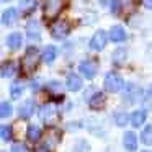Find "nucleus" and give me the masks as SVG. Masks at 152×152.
<instances>
[{
    "label": "nucleus",
    "instance_id": "obj_29",
    "mask_svg": "<svg viewBox=\"0 0 152 152\" xmlns=\"http://www.w3.org/2000/svg\"><path fill=\"white\" fill-rule=\"evenodd\" d=\"M142 4H144V7H145V8L152 10V0H142Z\"/></svg>",
    "mask_w": 152,
    "mask_h": 152
},
{
    "label": "nucleus",
    "instance_id": "obj_11",
    "mask_svg": "<svg viewBox=\"0 0 152 152\" xmlns=\"http://www.w3.org/2000/svg\"><path fill=\"white\" fill-rule=\"evenodd\" d=\"M105 103H106V96H105V93H102V92H96L95 95L88 100V105H90V108H92V110L103 108Z\"/></svg>",
    "mask_w": 152,
    "mask_h": 152
},
{
    "label": "nucleus",
    "instance_id": "obj_25",
    "mask_svg": "<svg viewBox=\"0 0 152 152\" xmlns=\"http://www.w3.org/2000/svg\"><path fill=\"white\" fill-rule=\"evenodd\" d=\"M12 113H13V106L8 102H2V105H0V116L2 118H8V116H12Z\"/></svg>",
    "mask_w": 152,
    "mask_h": 152
},
{
    "label": "nucleus",
    "instance_id": "obj_12",
    "mask_svg": "<svg viewBox=\"0 0 152 152\" xmlns=\"http://www.w3.org/2000/svg\"><path fill=\"white\" fill-rule=\"evenodd\" d=\"M67 88L70 90V92H79L80 88H82V79H80L77 74H70L69 77H67Z\"/></svg>",
    "mask_w": 152,
    "mask_h": 152
},
{
    "label": "nucleus",
    "instance_id": "obj_16",
    "mask_svg": "<svg viewBox=\"0 0 152 152\" xmlns=\"http://www.w3.org/2000/svg\"><path fill=\"white\" fill-rule=\"evenodd\" d=\"M126 57H128V53H126V49L119 48V49H116L115 53H113L111 59H113V64H116V66H123V64L126 62Z\"/></svg>",
    "mask_w": 152,
    "mask_h": 152
},
{
    "label": "nucleus",
    "instance_id": "obj_23",
    "mask_svg": "<svg viewBox=\"0 0 152 152\" xmlns=\"http://www.w3.org/2000/svg\"><path fill=\"white\" fill-rule=\"evenodd\" d=\"M141 141L145 145H152V126H145L144 131L141 132Z\"/></svg>",
    "mask_w": 152,
    "mask_h": 152
},
{
    "label": "nucleus",
    "instance_id": "obj_33",
    "mask_svg": "<svg viewBox=\"0 0 152 152\" xmlns=\"http://www.w3.org/2000/svg\"><path fill=\"white\" fill-rule=\"evenodd\" d=\"M2 2H8V0H2Z\"/></svg>",
    "mask_w": 152,
    "mask_h": 152
},
{
    "label": "nucleus",
    "instance_id": "obj_30",
    "mask_svg": "<svg viewBox=\"0 0 152 152\" xmlns=\"http://www.w3.org/2000/svg\"><path fill=\"white\" fill-rule=\"evenodd\" d=\"M98 2H100V5H106V4H108V0H98Z\"/></svg>",
    "mask_w": 152,
    "mask_h": 152
},
{
    "label": "nucleus",
    "instance_id": "obj_5",
    "mask_svg": "<svg viewBox=\"0 0 152 152\" xmlns=\"http://www.w3.org/2000/svg\"><path fill=\"white\" fill-rule=\"evenodd\" d=\"M106 39H108L106 33H105L103 30H98V31H96V33L92 36V39H90V48H92L93 51H102V49H105Z\"/></svg>",
    "mask_w": 152,
    "mask_h": 152
},
{
    "label": "nucleus",
    "instance_id": "obj_27",
    "mask_svg": "<svg viewBox=\"0 0 152 152\" xmlns=\"http://www.w3.org/2000/svg\"><path fill=\"white\" fill-rule=\"evenodd\" d=\"M121 12V0H113L111 4V13L113 15H119Z\"/></svg>",
    "mask_w": 152,
    "mask_h": 152
},
{
    "label": "nucleus",
    "instance_id": "obj_6",
    "mask_svg": "<svg viewBox=\"0 0 152 152\" xmlns=\"http://www.w3.org/2000/svg\"><path fill=\"white\" fill-rule=\"evenodd\" d=\"M80 74H83V77L88 80H92L93 77L96 75V70H98V66H96L95 61H83L82 64L79 66Z\"/></svg>",
    "mask_w": 152,
    "mask_h": 152
},
{
    "label": "nucleus",
    "instance_id": "obj_13",
    "mask_svg": "<svg viewBox=\"0 0 152 152\" xmlns=\"http://www.w3.org/2000/svg\"><path fill=\"white\" fill-rule=\"evenodd\" d=\"M28 30V38L30 41H39L41 36H39V23L38 21H30L26 26Z\"/></svg>",
    "mask_w": 152,
    "mask_h": 152
},
{
    "label": "nucleus",
    "instance_id": "obj_18",
    "mask_svg": "<svg viewBox=\"0 0 152 152\" xmlns=\"http://www.w3.org/2000/svg\"><path fill=\"white\" fill-rule=\"evenodd\" d=\"M56 56H57L56 46H48L46 49H44V53H43V61H44V62H48V64H51V62H54Z\"/></svg>",
    "mask_w": 152,
    "mask_h": 152
},
{
    "label": "nucleus",
    "instance_id": "obj_24",
    "mask_svg": "<svg viewBox=\"0 0 152 152\" xmlns=\"http://www.w3.org/2000/svg\"><path fill=\"white\" fill-rule=\"evenodd\" d=\"M13 74H15V64L12 62V61H8V62H5L4 66H2V77H4V79L12 77Z\"/></svg>",
    "mask_w": 152,
    "mask_h": 152
},
{
    "label": "nucleus",
    "instance_id": "obj_19",
    "mask_svg": "<svg viewBox=\"0 0 152 152\" xmlns=\"http://www.w3.org/2000/svg\"><path fill=\"white\" fill-rule=\"evenodd\" d=\"M26 137L30 139V141H38V139L41 137V128L36 124H31L28 126V131H26Z\"/></svg>",
    "mask_w": 152,
    "mask_h": 152
},
{
    "label": "nucleus",
    "instance_id": "obj_8",
    "mask_svg": "<svg viewBox=\"0 0 152 152\" xmlns=\"http://www.w3.org/2000/svg\"><path fill=\"white\" fill-rule=\"evenodd\" d=\"M123 144H124V149L128 152H134L137 149V137L132 131H128L123 137Z\"/></svg>",
    "mask_w": 152,
    "mask_h": 152
},
{
    "label": "nucleus",
    "instance_id": "obj_20",
    "mask_svg": "<svg viewBox=\"0 0 152 152\" xmlns=\"http://www.w3.org/2000/svg\"><path fill=\"white\" fill-rule=\"evenodd\" d=\"M25 87L21 83V80H17V82L12 83V88H10V93H12V98H20L21 93H23Z\"/></svg>",
    "mask_w": 152,
    "mask_h": 152
},
{
    "label": "nucleus",
    "instance_id": "obj_7",
    "mask_svg": "<svg viewBox=\"0 0 152 152\" xmlns=\"http://www.w3.org/2000/svg\"><path fill=\"white\" fill-rule=\"evenodd\" d=\"M69 31H70V25L67 23V21H57V23L51 28V34H53V38H56V39L66 38L67 34H69Z\"/></svg>",
    "mask_w": 152,
    "mask_h": 152
},
{
    "label": "nucleus",
    "instance_id": "obj_14",
    "mask_svg": "<svg viewBox=\"0 0 152 152\" xmlns=\"http://www.w3.org/2000/svg\"><path fill=\"white\" fill-rule=\"evenodd\" d=\"M21 43H23V36H21L20 33H12L8 34L7 38V46L10 48V49H18V48H21Z\"/></svg>",
    "mask_w": 152,
    "mask_h": 152
},
{
    "label": "nucleus",
    "instance_id": "obj_3",
    "mask_svg": "<svg viewBox=\"0 0 152 152\" xmlns=\"http://www.w3.org/2000/svg\"><path fill=\"white\" fill-rule=\"evenodd\" d=\"M62 7H64V0H46L44 2V17L53 20L59 15Z\"/></svg>",
    "mask_w": 152,
    "mask_h": 152
},
{
    "label": "nucleus",
    "instance_id": "obj_1",
    "mask_svg": "<svg viewBox=\"0 0 152 152\" xmlns=\"http://www.w3.org/2000/svg\"><path fill=\"white\" fill-rule=\"evenodd\" d=\"M38 61H39V51L36 48H28L26 54L21 59V69L25 74H31L38 66Z\"/></svg>",
    "mask_w": 152,
    "mask_h": 152
},
{
    "label": "nucleus",
    "instance_id": "obj_31",
    "mask_svg": "<svg viewBox=\"0 0 152 152\" xmlns=\"http://www.w3.org/2000/svg\"><path fill=\"white\" fill-rule=\"evenodd\" d=\"M149 95H151V96H152V85H151V87H149Z\"/></svg>",
    "mask_w": 152,
    "mask_h": 152
},
{
    "label": "nucleus",
    "instance_id": "obj_2",
    "mask_svg": "<svg viewBox=\"0 0 152 152\" xmlns=\"http://www.w3.org/2000/svg\"><path fill=\"white\" fill-rule=\"evenodd\" d=\"M103 85H105L106 92H110V93H118L119 90L124 87V80H123V77L119 75V74L110 72V74H106Z\"/></svg>",
    "mask_w": 152,
    "mask_h": 152
},
{
    "label": "nucleus",
    "instance_id": "obj_26",
    "mask_svg": "<svg viewBox=\"0 0 152 152\" xmlns=\"http://www.w3.org/2000/svg\"><path fill=\"white\" fill-rule=\"evenodd\" d=\"M115 123H116V126H119V128L126 126V123H128V115H126L124 111H118L115 115Z\"/></svg>",
    "mask_w": 152,
    "mask_h": 152
},
{
    "label": "nucleus",
    "instance_id": "obj_22",
    "mask_svg": "<svg viewBox=\"0 0 152 152\" xmlns=\"http://www.w3.org/2000/svg\"><path fill=\"white\" fill-rule=\"evenodd\" d=\"M20 8H21L23 13H31V12L36 8V2H34V0H21Z\"/></svg>",
    "mask_w": 152,
    "mask_h": 152
},
{
    "label": "nucleus",
    "instance_id": "obj_10",
    "mask_svg": "<svg viewBox=\"0 0 152 152\" xmlns=\"http://www.w3.org/2000/svg\"><path fill=\"white\" fill-rule=\"evenodd\" d=\"M110 39H111L113 43H123V41L126 39V31H124V28L119 26V25L113 26L111 30H110Z\"/></svg>",
    "mask_w": 152,
    "mask_h": 152
},
{
    "label": "nucleus",
    "instance_id": "obj_15",
    "mask_svg": "<svg viewBox=\"0 0 152 152\" xmlns=\"http://www.w3.org/2000/svg\"><path fill=\"white\" fill-rule=\"evenodd\" d=\"M17 17H18L17 8H8V10H5L4 13H2V23L4 25H12L15 20H17Z\"/></svg>",
    "mask_w": 152,
    "mask_h": 152
},
{
    "label": "nucleus",
    "instance_id": "obj_9",
    "mask_svg": "<svg viewBox=\"0 0 152 152\" xmlns=\"http://www.w3.org/2000/svg\"><path fill=\"white\" fill-rule=\"evenodd\" d=\"M20 118L21 119H28L31 115L34 113V102L33 100H25L23 103L20 105Z\"/></svg>",
    "mask_w": 152,
    "mask_h": 152
},
{
    "label": "nucleus",
    "instance_id": "obj_4",
    "mask_svg": "<svg viewBox=\"0 0 152 152\" xmlns=\"http://www.w3.org/2000/svg\"><path fill=\"white\" fill-rule=\"evenodd\" d=\"M39 118L43 123H46V124H53V123L57 121V118H59V115H57V110L54 105H44L43 108H41V113H39Z\"/></svg>",
    "mask_w": 152,
    "mask_h": 152
},
{
    "label": "nucleus",
    "instance_id": "obj_21",
    "mask_svg": "<svg viewBox=\"0 0 152 152\" xmlns=\"http://www.w3.org/2000/svg\"><path fill=\"white\" fill-rule=\"evenodd\" d=\"M0 136H2V141L4 142L12 141V139H13V129H12V126H8V124L2 126V129H0Z\"/></svg>",
    "mask_w": 152,
    "mask_h": 152
},
{
    "label": "nucleus",
    "instance_id": "obj_34",
    "mask_svg": "<svg viewBox=\"0 0 152 152\" xmlns=\"http://www.w3.org/2000/svg\"><path fill=\"white\" fill-rule=\"evenodd\" d=\"M2 152H5V151H2Z\"/></svg>",
    "mask_w": 152,
    "mask_h": 152
},
{
    "label": "nucleus",
    "instance_id": "obj_17",
    "mask_svg": "<svg viewBox=\"0 0 152 152\" xmlns=\"http://www.w3.org/2000/svg\"><path fill=\"white\" fill-rule=\"evenodd\" d=\"M144 121H145V111L144 110H136V111L131 115V123H132V126H136V128L142 126Z\"/></svg>",
    "mask_w": 152,
    "mask_h": 152
},
{
    "label": "nucleus",
    "instance_id": "obj_28",
    "mask_svg": "<svg viewBox=\"0 0 152 152\" xmlns=\"http://www.w3.org/2000/svg\"><path fill=\"white\" fill-rule=\"evenodd\" d=\"M12 152H28L26 145L21 144V142H18V144H13V147H12Z\"/></svg>",
    "mask_w": 152,
    "mask_h": 152
},
{
    "label": "nucleus",
    "instance_id": "obj_32",
    "mask_svg": "<svg viewBox=\"0 0 152 152\" xmlns=\"http://www.w3.org/2000/svg\"><path fill=\"white\" fill-rule=\"evenodd\" d=\"M142 152H151V151H142Z\"/></svg>",
    "mask_w": 152,
    "mask_h": 152
}]
</instances>
